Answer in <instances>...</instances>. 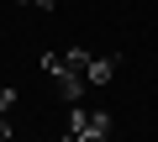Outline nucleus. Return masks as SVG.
<instances>
[{
    "mask_svg": "<svg viewBox=\"0 0 158 142\" xmlns=\"http://www.w3.org/2000/svg\"><path fill=\"white\" fill-rule=\"evenodd\" d=\"M63 137H69V142H100V137H111V116H106V111H85V105L74 100Z\"/></svg>",
    "mask_w": 158,
    "mask_h": 142,
    "instance_id": "nucleus-1",
    "label": "nucleus"
},
{
    "mask_svg": "<svg viewBox=\"0 0 158 142\" xmlns=\"http://www.w3.org/2000/svg\"><path fill=\"white\" fill-rule=\"evenodd\" d=\"M116 68H121V53H100V58L85 63V79H90V84H111Z\"/></svg>",
    "mask_w": 158,
    "mask_h": 142,
    "instance_id": "nucleus-2",
    "label": "nucleus"
},
{
    "mask_svg": "<svg viewBox=\"0 0 158 142\" xmlns=\"http://www.w3.org/2000/svg\"><path fill=\"white\" fill-rule=\"evenodd\" d=\"M11 105H16V90H11V84H0V137H11V126H6Z\"/></svg>",
    "mask_w": 158,
    "mask_h": 142,
    "instance_id": "nucleus-3",
    "label": "nucleus"
},
{
    "mask_svg": "<svg viewBox=\"0 0 158 142\" xmlns=\"http://www.w3.org/2000/svg\"><path fill=\"white\" fill-rule=\"evenodd\" d=\"M16 6H37V11H53L58 0H16Z\"/></svg>",
    "mask_w": 158,
    "mask_h": 142,
    "instance_id": "nucleus-4",
    "label": "nucleus"
}]
</instances>
